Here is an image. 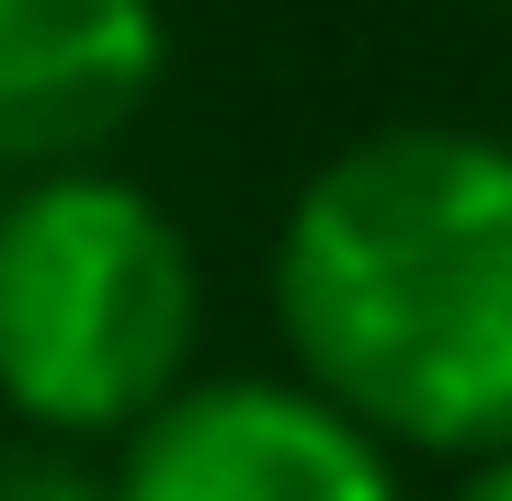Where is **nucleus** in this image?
<instances>
[{
	"instance_id": "1",
	"label": "nucleus",
	"mask_w": 512,
	"mask_h": 501,
	"mask_svg": "<svg viewBox=\"0 0 512 501\" xmlns=\"http://www.w3.org/2000/svg\"><path fill=\"white\" fill-rule=\"evenodd\" d=\"M274 331L376 445H512V137H353L274 240Z\"/></svg>"
},
{
	"instance_id": "2",
	"label": "nucleus",
	"mask_w": 512,
	"mask_h": 501,
	"mask_svg": "<svg viewBox=\"0 0 512 501\" xmlns=\"http://www.w3.org/2000/svg\"><path fill=\"white\" fill-rule=\"evenodd\" d=\"M205 274L160 194L126 171H46L0 205V399L35 433H137L194 388Z\"/></svg>"
},
{
	"instance_id": "3",
	"label": "nucleus",
	"mask_w": 512,
	"mask_h": 501,
	"mask_svg": "<svg viewBox=\"0 0 512 501\" xmlns=\"http://www.w3.org/2000/svg\"><path fill=\"white\" fill-rule=\"evenodd\" d=\"M387 456L308 376H194L126 433L114 501H399Z\"/></svg>"
},
{
	"instance_id": "4",
	"label": "nucleus",
	"mask_w": 512,
	"mask_h": 501,
	"mask_svg": "<svg viewBox=\"0 0 512 501\" xmlns=\"http://www.w3.org/2000/svg\"><path fill=\"white\" fill-rule=\"evenodd\" d=\"M171 69L160 0H0V171H92Z\"/></svg>"
},
{
	"instance_id": "5",
	"label": "nucleus",
	"mask_w": 512,
	"mask_h": 501,
	"mask_svg": "<svg viewBox=\"0 0 512 501\" xmlns=\"http://www.w3.org/2000/svg\"><path fill=\"white\" fill-rule=\"evenodd\" d=\"M0 501H114V467H92L69 433H0Z\"/></svg>"
},
{
	"instance_id": "6",
	"label": "nucleus",
	"mask_w": 512,
	"mask_h": 501,
	"mask_svg": "<svg viewBox=\"0 0 512 501\" xmlns=\"http://www.w3.org/2000/svg\"><path fill=\"white\" fill-rule=\"evenodd\" d=\"M456 501H512V445H501V456H478V467H467V490H456Z\"/></svg>"
}]
</instances>
